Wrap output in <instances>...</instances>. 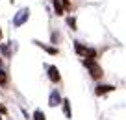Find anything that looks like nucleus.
Returning a JSON list of instances; mask_svg holds the SVG:
<instances>
[{
	"label": "nucleus",
	"instance_id": "obj_14",
	"mask_svg": "<svg viewBox=\"0 0 126 120\" xmlns=\"http://www.w3.org/2000/svg\"><path fill=\"white\" fill-rule=\"evenodd\" d=\"M6 113H8V109H6L2 104H0V115H6Z\"/></svg>",
	"mask_w": 126,
	"mask_h": 120
},
{
	"label": "nucleus",
	"instance_id": "obj_3",
	"mask_svg": "<svg viewBox=\"0 0 126 120\" xmlns=\"http://www.w3.org/2000/svg\"><path fill=\"white\" fill-rule=\"evenodd\" d=\"M28 17H30V9H28V8H22V9H20V11L15 15L13 24H15V26H22V24L28 20Z\"/></svg>",
	"mask_w": 126,
	"mask_h": 120
},
{
	"label": "nucleus",
	"instance_id": "obj_7",
	"mask_svg": "<svg viewBox=\"0 0 126 120\" xmlns=\"http://www.w3.org/2000/svg\"><path fill=\"white\" fill-rule=\"evenodd\" d=\"M52 6H54V11L58 17H61L63 13H65V9H63V2L61 0H52Z\"/></svg>",
	"mask_w": 126,
	"mask_h": 120
},
{
	"label": "nucleus",
	"instance_id": "obj_13",
	"mask_svg": "<svg viewBox=\"0 0 126 120\" xmlns=\"http://www.w3.org/2000/svg\"><path fill=\"white\" fill-rule=\"evenodd\" d=\"M0 50L4 52L6 55H9V48H8V44H2V46H0Z\"/></svg>",
	"mask_w": 126,
	"mask_h": 120
},
{
	"label": "nucleus",
	"instance_id": "obj_2",
	"mask_svg": "<svg viewBox=\"0 0 126 120\" xmlns=\"http://www.w3.org/2000/svg\"><path fill=\"white\" fill-rule=\"evenodd\" d=\"M83 65H85V68L89 70L91 78H94V80H98L100 76H102V68H100L96 63H94V59H83Z\"/></svg>",
	"mask_w": 126,
	"mask_h": 120
},
{
	"label": "nucleus",
	"instance_id": "obj_4",
	"mask_svg": "<svg viewBox=\"0 0 126 120\" xmlns=\"http://www.w3.org/2000/svg\"><path fill=\"white\" fill-rule=\"evenodd\" d=\"M48 78H50V81H52V83H59V81H61V76H59L58 67H54V65L48 67Z\"/></svg>",
	"mask_w": 126,
	"mask_h": 120
},
{
	"label": "nucleus",
	"instance_id": "obj_10",
	"mask_svg": "<svg viewBox=\"0 0 126 120\" xmlns=\"http://www.w3.org/2000/svg\"><path fill=\"white\" fill-rule=\"evenodd\" d=\"M65 22L69 24V28H71L72 31L76 30V17H67V19H65Z\"/></svg>",
	"mask_w": 126,
	"mask_h": 120
},
{
	"label": "nucleus",
	"instance_id": "obj_6",
	"mask_svg": "<svg viewBox=\"0 0 126 120\" xmlns=\"http://www.w3.org/2000/svg\"><path fill=\"white\" fill-rule=\"evenodd\" d=\"M115 87L113 85H98L96 89H94V94H98V96H102V94H106V93H111Z\"/></svg>",
	"mask_w": 126,
	"mask_h": 120
},
{
	"label": "nucleus",
	"instance_id": "obj_5",
	"mask_svg": "<svg viewBox=\"0 0 126 120\" xmlns=\"http://www.w3.org/2000/svg\"><path fill=\"white\" fill-rule=\"evenodd\" d=\"M61 96H59V93H58V91H52V93H50V96H48V105H50V107H56V105H59V104H61Z\"/></svg>",
	"mask_w": 126,
	"mask_h": 120
},
{
	"label": "nucleus",
	"instance_id": "obj_1",
	"mask_svg": "<svg viewBox=\"0 0 126 120\" xmlns=\"http://www.w3.org/2000/svg\"><path fill=\"white\" fill-rule=\"evenodd\" d=\"M74 52L78 55H82L83 59H94L96 57V48H89L83 43H80V41H74Z\"/></svg>",
	"mask_w": 126,
	"mask_h": 120
},
{
	"label": "nucleus",
	"instance_id": "obj_12",
	"mask_svg": "<svg viewBox=\"0 0 126 120\" xmlns=\"http://www.w3.org/2000/svg\"><path fill=\"white\" fill-rule=\"evenodd\" d=\"M6 81H8V76H6L4 70L0 68V85H6Z\"/></svg>",
	"mask_w": 126,
	"mask_h": 120
},
{
	"label": "nucleus",
	"instance_id": "obj_17",
	"mask_svg": "<svg viewBox=\"0 0 126 120\" xmlns=\"http://www.w3.org/2000/svg\"><path fill=\"white\" fill-rule=\"evenodd\" d=\"M0 120H2V116H0Z\"/></svg>",
	"mask_w": 126,
	"mask_h": 120
},
{
	"label": "nucleus",
	"instance_id": "obj_16",
	"mask_svg": "<svg viewBox=\"0 0 126 120\" xmlns=\"http://www.w3.org/2000/svg\"><path fill=\"white\" fill-rule=\"evenodd\" d=\"M0 39H2V30H0Z\"/></svg>",
	"mask_w": 126,
	"mask_h": 120
},
{
	"label": "nucleus",
	"instance_id": "obj_8",
	"mask_svg": "<svg viewBox=\"0 0 126 120\" xmlns=\"http://www.w3.org/2000/svg\"><path fill=\"white\" fill-rule=\"evenodd\" d=\"M35 44H37V46H39V48H43V50L45 52H48V54H58V48H56V46H48V44H45V43H39V41H35Z\"/></svg>",
	"mask_w": 126,
	"mask_h": 120
},
{
	"label": "nucleus",
	"instance_id": "obj_9",
	"mask_svg": "<svg viewBox=\"0 0 126 120\" xmlns=\"http://www.w3.org/2000/svg\"><path fill=\"white\" fill-rule=\"evenodd\" d=\"M61 105H63V113H65V118H71V116H72V111H71V102L65 98V100L61 102Z\"/></svg>",
	"mask_w": 126,
	"mask_h": 120
},
{
	"label": "nucleus",
	"instance_id": "obj_15",
	"mask_svg": "<svg viewBox=\"0 0 126 120\" xmlns=\"http://www.w3.org/2000/svg\"><path fill=\"white\" fill-rule=\"evenodd\" d=\"M63 2V6H65V8H69V0H61Z\"/></svg>",
	"mask_w": 126,
	"mask_h": 120
},
{
	"label": "nucleus",
	"instance_id": "obj_11",
	"mask_svg": "<svg viewBox=\"0 0 126 120\" xmlns=\"http://www.w3.org/2000/svg\"><path fill=\"white\" fill-rule=\"evenodd\" d=\"M33 120H45V113H43V111H39V109H37V111L33 113Z\"/></svg>",
	"mask_w": 126,
	"mask_h": 120
}]
</instances>
